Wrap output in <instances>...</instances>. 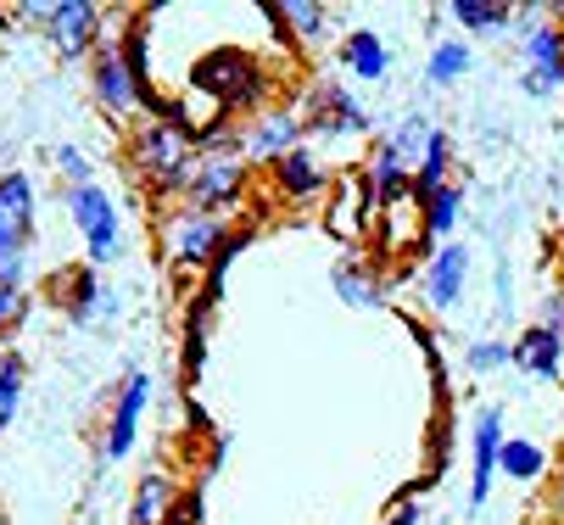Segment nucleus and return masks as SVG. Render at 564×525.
I'll use <instances>...</instances> for the list:
<instances>
[{
  "label": "nucleus",
  "instance_id": "nucleus-1",
  "mask_svg": "<svg viewBox=\"0 0 564 525\" xmlns=\"http://www.w3.org/2000/svg\"><path fill=\"white\" fill-rule=\"evenodd\" d=\"M123 174L163 212L169 201L185 196V185L196 174V134L180 118H140L129 134V152H123Z\"/></svg>",
  "mask_w": 564,
  "mask_h": 525
},
{
  "label": "nucleus",
  "instance_id": "nucleus-2",
  "mask_svg": "<svg viewBox=\"0 0 564 525\" xmlns=\"http://www.w3.org/2000/svg\"><path fill=\"white\" fill-rule=\"evenodd\" d=\"M191 90L207 96V101H213L218 112H229V118H252V112H263V107L274 101V85H269L263 56L240 51V45H218V51L196 56Z\"/></svg>",
  "mask_w": 564,
  "mask_h": 525
},
{
  "label": "nucleus",
  "instance_id": "nucleus-3",
  "mask_svg": "<svg viewBox=\"0 0 564 525\" xmlns=\"http://www.w3.org/2000/svg\"><path fill=\"white\" fill-rule=\"evenodd\" d=\"M229 236L235 230H229L224 212H196V207H180V201L156 212V252H163V263L174 274H196V269L213 274Z\"/></svg>",
  "mask_w": 564,
  "mask_h": 525
},
{
  "label": "nucleus",
  "instance_id": "nucleus-4",
  "mask_svg": "<svg viewBox=\"0 0 564 525\" xmlns=\"http://www.w3.org/2000/svg\"><path fill=\"white\" fill-rule=\"evenodd\" d=\"M375 223H380V201H375L364 168H336V185L325 196L330 241H341L347 252H364V247H375Z\"/></svg>",
  "mask_w": 564,
  "mask_h": 525
},
{
  "label": "nucleus",
  "instance_id": "nucleus-5",
  "mask_svg": "<svg viewBox=\"0 0 564 525\" xmlns=\"http://www.w3.org/2000/svg\"><path fill=\"white\" fill-rule=\"evenodd\" d=\"M252 196V163L240 152H196V174L180 196V207H196V212H235L240 201Z\"/></svg>",
  "mask_w": 564,
  "mask_h": 525
},
{
  "label": "nucleus",
  "instance_id": "nucleus-6",
  "mask_svg": "<svg viewBox=\"0 0 564 525\" xmlns=\"http://www.w3.org/2000/svg\"><path fill=\"white\" fill-rule=\"evenodd\" d=\"M302 112V129L307 140H341V134H369L375 129V112L352 96V85L341 79H313L296 101Z\"/></svg>",
  "mask_w": 564,
  "mask_h": 525
},
{
  "label": "nucleus",
  "instance_id": "nucleus-7",
  "mask_svg": "<svg viewBox=\"0 0 564 525\" xmlns=\"http://www.w3.org/2000/svg\"><path fill=\"white\" fill-rule=\"evenodd\" d=\"M34 179L29 174H0V280L23 285L29 274V241H34Z\"/></svg>",
  "mask_w": 564,
  "mask_h": 525
},
{
  "label": "nucleus",
  "instance_id": "nucleus-8",
  "mask_svg": "<svg viewBox=\"0 0 564 525\" xmlns=\"http://www.w3.org/2000/svg\"><path fill=\"white\" fill-rule=\"evenodd\" d=\"M40 34L62 62H90L107 45V7H96V0H51Z\"/></svg>",
  "mask_w": 564,
  "mask_h": 525
},
{
  "label": "nucleus",
  "instance_id": "nucleus-9",
  "mask_svg": "<svg viewBox=\"0 0 564 525\" xmlns=\"http://www.w3.org/2000/svg\"><path fill=\"white\" fill-rule=\"evenodd\" d=\"M62 201H67L73 230L85 236V258H90V263H112V258H118V241H123V212H118V201H112L101 185L62 190Z\"/></svg>",
  "mask_w": 564,
  "mask_h": 525
},
{
  "label": "nucleus",
  "instance_id": "nucleus-10",
  "mask_svg": "<svg viewBox=\"0 0 564 525\" xmlns=\"http://www.w3.org/2000/svg\"><path fill=\"white\" fill-rule=\"evenodd\" d=\"M296 145H307V129H302V112L291 101H269L263 112L240 118V157H247L252 168L280 163L285 152H296Z\"/></svg>",
  "mask_w": 564,
  "mask_h": 525
},
{
  "label": "nucleus",
  "instance_id": "nucleus-11",
  "mask_svg": "<svg viewBox=\"0 0 564 525\" xmlns=\"http://www.w3.org/2000/svg\"><path fill=\"white\" fill-rule=\"evenodd\" d=\"M520 56H525V73H520V90L525 96H558L564 90V29L536 18V12H520Z\"/></svg>",
  "mask_w": 564,
  "mask_h": 525
},
{
  "label": "nucleus",
  "instance_id": "nucleus-12",
  "mask_svg": "<svg viewBox=\"0 0 564 525\" xmlns=\"http://www.w3.org/2000/svg\"><path fill=\"white\" fill-rule=\"evenodd\" d=\"M145 403H151V374L145 369H129L118 397H112V408H107V425H101V464H123L134 453Z\"/></svg>",
  "mask_w": 564,
  "mask_h": 525
},
{
  "label": "nucleus",
  "instance_id": "nucleus-13",
  "mask_svg": "<svg viewBox=\"0 0 564 525\" xmlns=\"http://www.w3.org/2000/svg\"><path fill=\"white\" fill-rule=\"evenodd\" d=\"M336 185V168L313 152V145H296V152H285L280 163H269V190L291 207H325Z\"/></svg>",
  "mask_w": 564,
  "mask_h": 525
},
{
  "label": "nucleus",
  "instance_id": "nucleus-14",
  "mask_svg": "<svg viewBox=\"0 0 564 525\" xmlns=\"http://www.w3.org/2000/svg\"><path fill=\"white\" fill-rule=\"evenodd\" d=\"M375 252H380V263H397V258L431 252V236H425V201H420L414 190L380 207V223H375Z\"/></svg>",
  "mask_w": 564,
  "mask_h": 525
},
{
  "label": "nucleus",
  "instance_id": "nucleus-15",
  "mask_svg": "<svg viewBox=\"0 0 564 525\" xmlns=\"http://www.w3.org/2000/svg\"><path fill=\"white\" fill-rule=\"evenodd\" d=\"M503 408L487 403L475 414V430H469V508H487L492 497V481H498V459H503Z\"/></svg>",
  "mask_w": 564,
  "mask_h": 525
},
{
  "label": "nucleus",
  "instance_id": "nucleus-16",
  "mask_svg": "<svg viewBox=\"0 0 564 525\" xmlns=\"http://www.w3.org/2000/svg\"><path fill=\"white\" fill-rule=\"evenodd\" d=\"M464 285H469V247L447 241V247H431L425 263H420V291L436 314L458 308L464 303Z\"/></svg>",
  "mask_w": 564,
  "mask_h": 525
},
{
  "label": "nucleus",
  "instance_id": "nucleus-17",
  "mask_svg": "<svg viewBox=\"0 0 564 525\" xmlns=\"http://www.w3.org/2000/svg\"><path fill=\"white\" fill-rule=\"evenodd\" d=\"M263 18L280 29V40H291L296 51H325L336 40V12L325 0H291V7H263Z\"/></svg>",
  "mask_w": 564,
  "mask_h": 525
},
{
  "label": "nucleus",
  "instance_id": "nucleus-18",
  "mask_svg": "<svg viewBox=\"0 0 564 525\" xmlns=\"http://www.w3.org/2000/svg\"><path fill=\"white\" fill-rule=\"evenodd\" d=\"M330 285H336V296L347 308H358V314H375V308H386V296H391V280L369 263V258H358V252H347V258H336V269H330Z\"/></svg>",
  "mask_w": 564,
  "mask_h": 525
},
{
  "label": "nucleus",
  "instance_id": "nucleus-19",
  "mask_svg": "<svg viewBox=\"0 0 564 525\" xmlns=\"http://www.w3.org/2000/svg\"><path fill=\"white\" fill-rule=\"evenodd\" d=\"M45 296L73 319V325H90L96 314H101V303H107V291L96 285V274L85 269V263H73V269H56L51 280H45Z\"/></svg>",
  "mask_w": 564,
  "mask_h": 525
},
{
  "label": "nucleus",
  "instance_id": "nucleus-20",
  "mask_svg": "<svg viewBox=\"0 0 564 525\" xmlns=\"http://www.w3.org/2000/svg\"><path fill=\"white\" fill-rule=\"evenodd\" d=\"M180 503H185V492H180V481L156 464V470H145L140 481H134V497H129V525H174L180 519Z\"/></svg>",
  "mask_w": 564,
  "mask_h": 525
},
{
  "label": "nucleus",
  "instance_id": "nucleus-21",
  "mask_svg": "<svg viewBox=\"0 0 564 525\" xmlns=\"http://www.w3.org/2000/svg\"><path fill=\"white\" fill-rule=\"evenodd\" d=\"M218 308V285H202L191 291V308H185V347H180V374H185V386L202 381V369H207V319Z\"/></svg>",
  "mask_w": 564,
  "mask_h": 525
},
{
  "label": "nucleus",
  "instance_id": "nucleus-22",
  "mask_svg": "<svg viewBox=\"0 0 564 525\" xmlns=\"http://www.w3.org/2000/svg\"><path fill=\"white\" fill-rule=\"evenodd\" d=\"M358 168H364V179H369V190H375V201H380V207L414 190V168H409V163L397 157V145H391L386 134H375V145H369V157H364Z\"/></svg>",
  "mask_w": 564,
  "mask_h": 525
},
{
  "label": "nucleus",
  "instance_id": "nucleus-23",
  "mask_svg": "<svg viewBox=\"0 0 564 525\" xmlns=\"http://www.w3.org/2000/svg\"><path fill=\"white\" fill-rule=\"evenodd\" d=\"M509 347H514V369L520 374H536V381H564V336H553L542 325H525Z\"/></svg>",
  "mask_w": 564,
  "mask_h": 525
},
{
  "label": "nucleus",
  "instance_id": "nucleus-24",
  "mask_svg": "<svg viewBox=\"0 0 564 525\" xmlns=\"http://www.w3.org/2000/svg\"><path fill=\"white\" fill-rule=\"evenodd\" d=\"M336 51H341V67L352 73L358 85H380L386 73H391V45H386L375 29H347V34L336 40Z\"/></svg>",
  "mask_w": 564,
  "mask_h": 525
},
{
  "label": "nucleus",
  "instance_id": "nucleus-25",
  "mask_svg": "<svg viewBox=\"0 0 564 525\" xmlns=\"http://www.w3.org/2000/svg\"><path fill=\"white\" fill-rule=\"evenodd\" d=\"M458 145H453V129H431V145H425V157H420V168H414V196L425 201V196H436V190H447V185H458Z\"/></svg>",
  "mask_w": 564,
  "mask_h": 525
},
{
  "label": "nucleus",
  "instance_id": "nucleus-26",
  "mask_svg": "<svg viewBox=\"0 0 564 525\" xmlns=\"http://www.w3.org/2000/svg\"><path fill=\"white\" fill-rule=\"evenodd\" d=\"M453 23H464L475 40H503L520 23V7H503V0H453Z\"/></svg>",
  "mask_w": 564,
  "mask_h": 525
},
{
  "label": "nucleus",
  "instance_id": "nucleus-27",
  "mask_svg": "<svg viewBox=\"0 0 564 525\" xmlns=\"http://www.w3.org/2000/svg\"><path fill=\"white\" fill-rule=\"evenodd\" d=\"M498 475H509L520 486H536L547 475V453H542L536 441H525V436H509L503 441V459H498Z\"/></svg>",
  "mask_w": 564,
  "mask_h": 525
},
{
  "label": "nucleus",
  "instance_id": "nucleus-28",
  "mask_svg": "<svg viewBox=\"0 0 564 525\" xmlns=\"http://www.w3.org/2000/svg\"><path fill=\"white\" fill-rule=\"evenodd\" d=\"M458 212H464V185H447V190L425 196V236H431V247H447L453 241Z\"/></svg>",
  "mask_w": 564,
  "mask_h": 525
},
{
  "label": "nucleus",
  "instance_id": "nucleus-29",
  "mask_svg": "<svg viewBox=\"0 0 564 525\" xmlns=\"http://www.w3.org/2000/svg\"><path fill=\"white\" fill-rule=\"evenodd\" d=\"M469 45L464 40H436L431 45V62H425V85H436V90H447V85H458L464 73H469Z\"/></svg>",
  "mask_w": 564,
  "mask_h": 525
},
{
  "label": "nucleus",
  "instance_id": "nucleus-30",
  "mask_svg": "<svg viewBox=\"0 0 564 525\" xmlns=\"http://www.w3.org/2000/svg\"><path fill=\"white\" fill-rule=\"evenodd\" d=\"M431 129H436V123H431L425 112H409V118H402V123H397V129H391L386 140L397 145V157H402V163H409V168H420L425 145H431Z\"/></svg>",
  "mask_w": 564,
  "mask_h": 525
},
{
  "label": "nucleus",
  "instance_id": "nucleus-31",
  "mask_svg": "<svg viewBox=\"0 0 564 525\" xmlns=\"http://www.w3.org/2000/svg\"><path fill=\"white\" fill-rule=\"evenodd\" d=\"M23 358L18 352H0V430L18 419V403H23Z\"/></svg>",
  "mask_w": 564,
  "mask_h": 525
},
{
  "label": "nucleus",
  "instance_id": "nucleus-32",
  "mask_svg": "<svg viewBox=\"0 0 564 525\" xmlns=\"http://www.w3.org/2000/svg\"><path fill=\"white\" fill-rule=\"evenodd\" d=\"M29 308H34V296H29V285H12V280H0V336H12L23 319H29Z\"/></svg>",
  "mask_w": 564,
  "mask_h": 525
},
{
  "label": "nucleus",
  "instance_id": "nucleus-33",
  "mask_svg": "<svg viewBox=\"0 0 564 525\" xmlns=\"http://www.w3.org/2000/svg\"><path fill=\"white\" fill-rule=\"evenodd\" d=\"M509 363H514V347L509 341H498V336L469 341V369L475 374H492V369H509Z\"/></svg>",
  "mask_w": 564,
  "mask_h": 525
},
{
  "label": "nucleus",
  "instance_id": "nucleus-34",
  "mask_svg": "<svg viewBox=\"0 0 564 525\" xmlns=\"http://www.w3.org/2000/svg\"><path fill=\"white\" fill-rule=\"evenodd\" d=\"M56 174H62V185L67 190H78V185H96V163L78 152V145H56Z\"/></svg>",
  "mask_w": 564,
  "mask_h": 525
},
{
  "label": "nucleus",
  "instance_id": "nucleus-35",
  "mask_svg": "<svg viewBox=\"0 0 564 525\" xmlns=\"http://www.w3.org/2000/svg\"><path fill=\"white\" fill-rule=\"evenodd\" d=\"M536 325H542V330H553V336H564V285H553V291L542 296V314H536Z\"/></svg>",
  "mask_w": 564,
  "mask_h": 525
},
{
  "label": "nucleus",
  "instance_id": "nucleus-36",
  "mask_svg": "<svg viewBox=\"0 0 564 525\" xmlns=\"http://www.w3.org/2000/svg\"><path fill=\"white\" fill-rule=\"evenodd\" d=\"M420 519H425L420 497H402V503H391V508H386V519H380V525H420Z\"/></svg>",
  "mask_w": 564,
  "mask_h": 525
},
{
  "label": "nucleus",
  "instance_id": "nucleus-37",
  "mask_svg": "<svg viewBox=\"0 0 564 525\" xmlns=\"http://www.w3.org/2000/svg\"><path fill=\"white\" fill-rule=\"evenodd\" d=\"M553 252H558V269H564V230H558V247Z\"/></svg>",
  "mask_w": 564,
  "mask_h": 525
}]
</instances>
